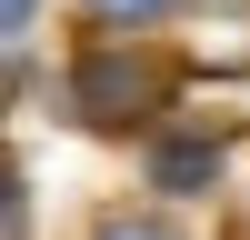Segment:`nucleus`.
<instances>
[{
    "mask_svg": "<svg viewBox=\"0 0 250 240\" xmlns=\"http://www.w3.org/2000/svg\"><path fill=\"white\" fill-rule=\"evenodd\" d=\"M70 100H80L90 120H110V130H130V120H150L160 100H170V60L110 40V50H90V60L70 70Z\"/></svg>",
    "mask_w": 250,
    "mask_h": 240,
    "instance_id": "1",
    "label": "nucleus"
},
{
    "mask_svg": "<svg viewBox=\"0 0 250 240\" xmlns=\"http://www.w3.org/2000/svg\"><path fill=\"white\" fill-rule=\"evenodd\" d=\"M90 240H180V230H170V220H140V210H110Z\"/></svg>",
    "mask_w": 250,
    "mask_h": 240,
    "instance_id": "2",
    "label": "nucleus"
},
{
    "mask_svg": "<svg viewBox=\"0 0 250 240\" xmlns=\"http://www.w3.org/2000/svg\"><path fill=\"white\" fill-rule=\"evenodd\" d=\"M100 20H120V30H140V20H160V10H180V0H90Z\"/></svg>",
    "mask_w": 250,
    "mask_h": 240,
    "instance_id": "3",
    "label": "nucleus"
}]
</instances>
